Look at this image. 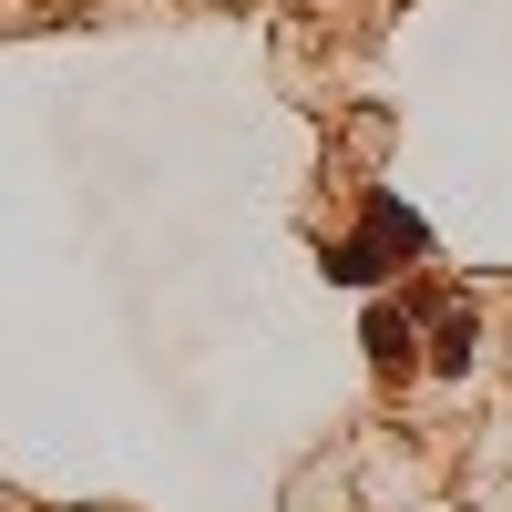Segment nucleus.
I'll use <instances>...</instances> for the list:
<instances>
[{
	"instance_id": "nucleus-1",
	"label": "nucleus",
	"mask_w": 512,
	"mask_h": 512,
	"mask_svg": "<svg viewBox=\"0 0 512 512\" xmlns=\"http://www.w3.org/2000/svg\"><path fill=\"white\" fill-rule=\"evenodd\" d=\"M431 246V226L410 216L400 195H369V236H349V246H328V277H349V287H369L390 256H420Z\"/></svg>"
},
{
	"instance_id": "nucleus-2",
	"label": "nucleus",
	"mask_w": 512,
	"mask_h": 512,
	"mask_svg": "<svg viewBox=\"0 0 512 512\" xmlns=\"http://www.w3.org/2000/svg\"><path fill=\"white\" fill-rule=\"evenodd\" d=\"M369 359L379 369H410V318L400 308H369Z\"/></svg>"
}]
</instances>
